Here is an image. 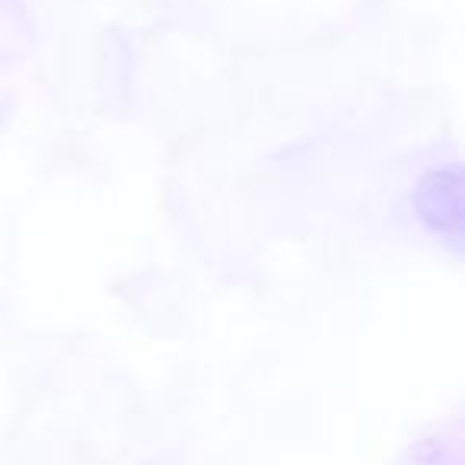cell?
Here are the masks:
<instances>
[{
	"label": "cell",
	"instance_id": "1",
	"mask_svg": "<svg viewBox=\"0 0 465 465\" xmlns=\"http://www.w3.org/2000/svg\"><path fill=\"white\" fill-rule=\"evenodd\" d=\"M414 211L427 230L440 232L446 240L459 242L465 232V207H462V173L459 166L437 169L424 175L414 188Z\"/></svg>",
	"mask_w": 465,
	"mask_h": 465
}]
</instances>
